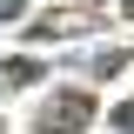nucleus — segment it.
Listing matches in <instances>:
<instances>
[{"instance_id": "obj_1", "label": "nucleus", "mask_w": 134, "mask_h": 134, "mask_svg": "<svg viewBox=\"0 0 134 134\" xmlns=\"http://www.w3.org/2000/svg\"><path fill=\"white\" fill-rule=\"evenodd\" d=\"M87 121H94V100H87L81 87H60V94L40 107V121H34V127H40V134H81Z\"/></svg>"}, {"instance_id": "obj_2", "label": "nucleus", "mask_w": 134, "mask_h": 134, "mask_svg": "<svg viewBox=\"0 0 134 134\" xmlns=\"http://www.w3.org/2000/svg\"><path fill=\"white\" fill-rule=\"evenodd\" d=\"M100 20H107V7H74V14L40 20V27H34V40H67V34H87V27H100Z\"/></svg>"}, {"instance_id": "obj_3", "label": "nucleus", "mask_w": 134, "mask_h": 134, "mask_svg": "<svg viewBox=\"0 0 134 134\" xmlns=\"http://www.w3.org/2000/svg\"><path fill=\"white\" fill-rule=\"evenodd\" d=\"M0 67H7V81H14V87H27V81H40V67H34L27 54H14V60H0Z\"/></svg>"}, {"instance_id": "obj_4", "label": "nucleus", "mask_w": 134, "mask_h": 134, "mask_svg": "<svg viewBox=\"0 0 134 134\" xmlns=\"http://www.w3.org/2000/svg\"><path fill=\"white\" fill-rule=\"evenodd\" d=\"M121 67H127V54H121V47H107V54H94V74H121Z\"/></svg>"}, {"instance_id": "obj_5", "label": "nucleus", "mask_w": 134, "mask_h": 134, "mask_svg": "<svg viewBox=\"0 0 134 134\" xmlns=\"http://www.w3.org/2000/svg\"><path fill=\"white\" fill-rule=\"evenodd\" d=\"M107 121H114L121 134H134V100H121V107H114V114H107Z\"/></svg>"}, {"instance_id": "obj_6", "label": "nucleus", "mask_w": 134, "mask_h": 134, "mask_svg": "<svg viewBox=\"0 0 134 134\" xmlns=\"http://www.w3.org/2000/svg\"><path fill=\"white\" fill-rule=\"evenodd\" d=\"M7 20H20V0H0V27H7Z\"/></svg>"}]
</instances>
